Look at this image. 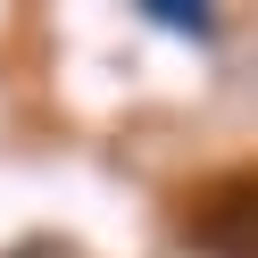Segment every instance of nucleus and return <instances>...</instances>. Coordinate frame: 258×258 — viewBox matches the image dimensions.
<instances>
[{"label":"nucleus","mask_w":258,"mask_h":258,"mask_svg":"<svg viewBox=\"0 0 258 258\" xmlns=\"http://www.w3.org/2000/svg\"><path fill=\"white\" fill-rule=\"evenodd\" d=\"M142 17H150V25H167V34H191V42H200V34H217V17H208V9H191V0H142Z\"/></svg>","instance_id":"obj_2"},{"label":"nucleus","mask_w":258,"mask_h":258,"mask_svg":"<svg viewBox=\"0 0 258 258\" xmlns=\"http://www.w3.org/2000/svg\"><path fill=\"white\" fill-rule=\"evenodd\" d=\"M191 241H200L208 258H258V183L200 200V217H191Z\"/></svg>","instance_id":"obj_1"}]
</instances>
